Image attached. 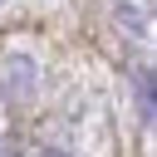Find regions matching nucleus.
Instances as JSON below:
<instances>
[{
    "label": "nucleus",
    "instance_id": "nucleus-1",
    "mask_svg": "<svg viewBox=\"0 0 157 157\" xmlns=\"http://www.w3.org/2000/svg\"><path fill=\"white\" fill-rule=\"evenodd\" d=\"M44 157H69V152H44Z\"/></svg>",
    "mask_w": 157,
    "mask_h": 157
}]
</instances>
